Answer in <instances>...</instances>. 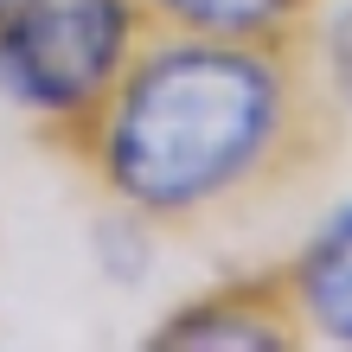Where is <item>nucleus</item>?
Wrapping results in <instances>:
<instances>
[{"instance_id":"7","label":"nucleus","mask_w":352,"mask_h":352,"mask_svg":"<svg viewBox=\"0 0 352 352\" xmlns=\"http://www.w3.org/2000/svg\"><path fill=\"white\" fill-rule=\"evenodd\" d=\"M7 7H13V0H0V13H7Z\"/></svg>"},{"instance_id":"2","label":"nucleus","mask_w":352,"mask_h":352,"mask_svg":"<svg viewBox=\"0 0 352 352\" xmlns=\"http://www.w3.org/2000/svg\"><path fill=\"white\" fill-rule=\"evenodd\" d=\"M148 32L135 0H13L0 13V102L71 148Z\"/></svg>"},{"instance_id":"5","label":"nucleus","mask_w":352,"mask_h":352,"mask_svg":"<svg viewBox=\"0 0 352 352\" xmlns=\"http://www.w3.org/2000/svg\"><path fill=\"white\" fill-rule=\"evenodd\" d=\"M154 32L243 38V45H307L320 0H135Z\"/></svg>"},{"instance_id":"3","label":"nucleus","mask_w":352,"mask_h":352,"mask_svg":"<svg viewBox=\"0 0 352 352\" xmlns=\"http://www.w3.org/2000/svg\"><path fill=\"white\" fill-rule=\"evenodd\" d=\"M301 340L307 333L295 320L288 282H282V269H269V276H243V282H224L212 295L186 301L179 314L160 320V333L148 346L160 352H282Z\"/></svg>"},{"instance_id":"1","label":"nucleus","mask_w":352,"mask_h":352,"mask_svg":"<svg viewBox=\"0 0 352 352\" xmlns=\"http://www.w3.org/2000/svg\"><path fill=\"white\" fill-rule=\"evenodd\" d=\"M307 45L148 32L71 154L141 224H212L320 154L327 102Z\"/></svg>"},{"instance_id":"4","label":"nucleus","mask_w":352,"mask_h":352,"mask_svg":"<svg viewBox=\"0 0 352 352\" xmlns=\"http://www.w3.org/2000/svg\"><path fill=\"white\" fill-rule=\"evenodd\" d=\"M282 282L307 340L352 346V199L301 243V256L282 269Z\"/></svg>"},{"instance_id":"6","label":"nucleus","mask_w":352,"mask_h":352,"mask_svg":"<svg viewBox=\"0 0 352 352\" xmlns=\"http://www.w3.org/2000/svg\"><path fill=\"white\" fill-rule=\"evenodd\" d=\"M320 65H327V90H340V102L352 109V13H340L320 32Z\"/></svg>"}]
</instances>
